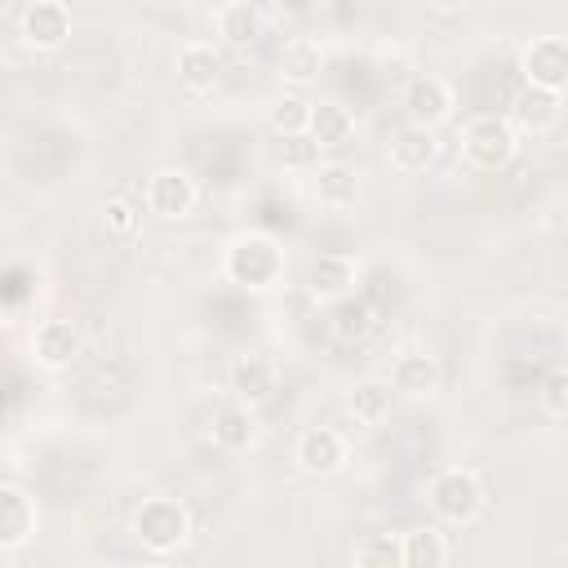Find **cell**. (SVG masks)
Masks as SVG:
<instances>
[{
  "label": "cell",
  "instance_id": "cell-1",
  "mask_svg": "<svg viewBox=\"0 0 568 568\" xmlns=\"http://www.w3.org/2000/svg\"><path fill=\"white\" fill-rule=\"evenodd\" d=\"M462 151L475 169H501L515 155V129L501 115H475L462 129Z\"/></svg>",
  "mask_w": 568,
  "mask_h": 568
},
{
  "label": "cell",
  "instance_id": "cell-28",
  "mask_svg": "<svg viewBox=\"0 0 568 568\" xmlns=\"http://www.w3.org/2000/svg\"><path fill=\"white\" fill-rule=\"evenodd\" d=\"M541 404H546L550 417H564V408H568V373H564V368H550V373H546V382H541Z\"/></svg>",
  "mask_w": 568,
  "mask_h": 568
},
{
  "label": "cell",
  "instance_id": "cell-32",
  "mask_svg": "<svg viewBox=\"0 0 568 568\" xmlns=\"http://www.w3.org/2000/svg\"><path fill=\"white\" fill-rule=\"evenodd\" d=\"M430 4H435V9H444V13H448V9H462V4H466V0H430Z\"/></svg>",
  "mask_w": 568,
  "mask_h": 568
},
{
  "label": "cell",
  "instance_id": "cell-19",
  "mask_svg": "<svg viewBox=\"0 0 568 568\" xmlns=\"http://www.w3.org/2000/svg\"><path fill=\"white\" fill-rule=\"evenodd\" d=\"M257 31H262V18H257L253 4H226V9L217 13V36H222L226 44H253Z\"/></svg>",
  "mask_w": 568,
  "mask_h": 568
},
{
  "label": "cell",
  "instance_id": "cell-18",
  "mask_svg": "<svg viewBox=\"0 0 568 568\" xmlns=\"http://www.w3.org/2000/svg\"><path fill=\"white\" fill-rule=\"evenodd\" d=\"M346 408L355 413L359 426H377V422L390 413V386H386V382H364V386L351 390Z\"/></svg>",
  "mask_w": 568,
  "mask_h": 568
},
{
  "label": "cell",
  "instance_id": "cell-31",
  "mask_svg": "<svg viewBox=\"0 0 568 568\" xmlns=\"http://www.w3.org/2000/svg\"><path fill=\"white\" fill-rule=\"evenodd\" d=\"M315 0H280V9H288V13H306Z\"/></svg>",
  "mask_w": 568,
  "mask_h": 568
},
{
  "label": "cell",
  "instance_id": "cell-24",
  "mask_svg": "<svg viewBox=\"0 0 568 568\" xmlns=\"http://www.w3.org/2000/svg\"><path fill=\"white\" fill-rule=\"evenodd\" d=\"M213 435H217V444H226V448H248V439H253L248 413H244V408H222Z\"/></svg>",
  "mask_w": 568,
  "mask_h": 568
},
{
  "label": "cell",
  "instance_id": "cell-5",
  "mask_svg": "<svg viewBox=\"0 0 568 568\" xmlns=\"http://www.w3.org/2000/svg\"><path fill=\"white\" fill-rule=\"evenodd\" d=\"M22 31H27V40L36 49H58L67 40V31H71V13H67L62 0H36L27 9V18H22Z\"/></svg>",
  "mask_w": 568,
  "mask_h": 568
},
{
  "label": "cell",
  "instance_id": "cell-26",
  "mask_svg": "<svg viewBox=\"0 0 568 568\" xmlns=\"http://www.w3.org/2000/svg\"><path fill=\"white\" fill-rule=\"evenodd\" d=\"M306 115H311V106H306L302 98H284V102H275V111H271V129L284 133V138L306 133Z\"/></svg>",
  "mask_w": 568,
  "mask_h": 568
},
{
  "label": "cell",
  "instance_id": "cell-29",
  "mask_svg": "<svg viewBox=\"0 0 568 568\" xmlns=\"http://www.w3.org/2000/svg\"><path fill=\"white\" fill-rule=\"evenodd\" d=\"M106 226H111L115 235H133V226H138L133 204H129V200H111V204H106Z\"/></svg>",
  "mask_w": 568,
  "mask_h": 568
},
{
  "label": "cell",
  "instance_id": "cell-13",
  "mask_svg": "<svg viewBox=\"0 0 568 568\" xmlns=\"http://www.w3.org/2000/svg\"><path fill=\"white\" fill-rule=\"evenodd\" d=\"M275 271V248L266 244V240H240L235 248H231V275L235 280H248V284H257V280H266Z\"/></svg>",
  "mask_w": 568,
  "mask_h": 568
},
{
  "label": "cell",
  "instance_id": "cell-30",
  "mask_svg": "<svg viewBox=\"0 0 568 568\" xmlns=\"http://www.w3.org/2000/svg\"><path fill=\"white\" fill-rule=\"evenodd\" d=\"M315 151H320V146H315L306 133H293V138H284V160H288V164H306Z\"/></svg>",
  "mask_w": 568,
  "mask_h": 568
},
{
  "label": "cell",
  "instance_id": "cell-9",
  "mask_svg": "<svg viewBox=\"0 0 568 568\" xmlns=\"http://www.w3.org/2000/svg\"><path fill=\"white\" fill-rule=\"evenodd\" d=\"M342 457H346V444H342V435L328 430V426L306 430V435L297 439V462H302V470H311V475H328V470H337Z\"/></svg>",
  "mask_w": 568,
  "mask_h": 568
},
{
  "label": "cell",
  "instance_id": "cell-27",
  "mask_svg": "<svg viewBox=\"0 0 568 568\" xmlns=\"http://www.w3.org/2000/svg\"><path fill=\"white\" fill-rule=\"evenodd\" d=\"M27 528V506L13 488H0V537H22Z\"/></svg>",
  "mask_w": 568,
  "mask_h": 568
},
{
  "label": "cell",
  "instance_id": "cell-10",
  "mask_svg": "<svg viewBox=\"0 0 568 568\" xmlns=\"http://www.w3.org/2000/svg\"><path fill=\"white\" fill-rule=\"evenodd\" d=\"M191 200H195V186H191V178L186 173H155L151 178V186H146V204H151V213H160V217H182L186 209H191Z\"/></svg>",
  "mask_w": 568,
  "mask_h": 568
},
{
  "label": "cell",
  "instance_id": "cell-20",
  "mask_svg": "<svg viewBox=\"0 0 568 568\" xmlns=\"http://www.w3.org/2000/svg\"><path fill=\"white\" fill-rule=\"evenodd\" d=\"M178 75L191 89H209L217 80V53H213V44H186L178 53Z\"/></svg>",
  "mask_w": 568,
  "mask_h": 568
},
{
  "label": "cell",
  "instance_id": "cell-7",
  "mask_svg": "<svg viewBox=\"0 0 568 568\" xmlns=\"http://www.w3.org/2000/svg\"><path fill=\"white\" fill-rule=\"evenodd\" d=\"M231 390H235V399H240L244 408L266 404L271 390H275V368H271V359H266V355H244V359H235V368H231Z\"/></svg>",
  "mask_w": 568,
  "mask_h": 568
},
{
  "label": "cell",
  "instance_id": "cell-3",
  "mask_svg": "<svg viewBox=\"0 0 568 568\" xmlns=\"http://www.w3.org/2000/svg\"><path fill=\"white\" fill-rule=\"evenodd\" d=\"M430 501H435V510L444 515V519H453V524H466V519H475L479 515V484H475V475L470 470H444L435 484H430Z\"/></svg>",
  "mask_w": 568,
  "mask_h": 568
},
{
  "label": "cell",
  "instance_id": "cell-23",
  "mask_svg": "<svg viewBox=\"0 0 568 568\" xmlns=\"http://www.w3.org/2000/svg\"><path fill=\"white\" fill-rule=\"evenodd\" d=\"M368 324H373V320H368V306H364V302H355V297H342V302H337V311H333V320H328L333 337H337V342H346V346H351V342H359V337L368 333Z\"/></svg>",
  "mask_w": 568,
  "mask_h": 568
},
{
  "label": "cell",
  "instance_id": "cell-17",
  "mask_svg": "<svg viewBox=\"0 0 568 568\" xmlns=\"http://www.w3.org/2000/svg\"><path fill=\"white\" fill-rule=\"evenodd\" d=\"M515 115H519V124H528L532 133H546V129L559 120V93H550V89H528V93H519Z\"/></svg>",
  "mask_w": 568,
  "mask_h": 568
},
{
  "label": "cell",
  "instance_id": "cell-11",
  "mask_svg": "<svg viewBox=\"0 0 568 568\" xmlns=\"http://www.w3.org/2000/svg\"><path fill=\"white\" fill-rule=\"evenodd\" d=\"M351 111L346 106H337V102H320V106H311V115H306V133H311V142L315 146H342L346 138H351Z\"/></svg>",
  "mask_w": 568,
  "mask_h": 568
},
{
  "label": "cell",
  "instance_id": "cell-12",
  "mask_svg": "<svg viewBox=\"0 0 568 568\" xmlns=\"http://www.w3.org/2000/svg\"><path fill=\"white\" fill-rule=\"evenodd\" d=\"M75 351H80V337H75V328H71V324L49 320V324H40V328H36V355H40V364L62 368V364H71V359H75Z\"/></svg>",
  "mask_w": 568,
  "mask_h": 568
},
{
  "label": "cell",
  "instance_id": "cell-14",
  "mask_svg": "<svg viewBox=\"0 0 568 568\" xmlns=\"http://www.w3.org/2000/svg\"><path fill=\"white\" fill-rule=\"evenodd\" d=\"M448 559V546H444V537L435 532V528H413V532H404V541H399V564H408V568H439Z\"/></svg>",
  "mask_w": 568,
  "mask_h": 568
},
{
  "label": "cell",
  "instance_id": "cell-15",
  "mask_svg": "<svg viewBox=\"0 0 568 568\" xmlns=\"http://www.w3.org/2000/svg\"><path fill=\"white\" fill-rule=\"evenodd\" d=\"M430 155H435V142H430L426 129H404V133L390 142V164H395L399 173H422V169L430 164Z\"/></svg>",
  "mask_w": 568,
  "mask_h": 568
},
{
  "label": "cell",
  "instance_id": "cell-4",
  "mask_svg": "<svg viewBox=\"0 0 568 568\" xmlns=\"http://www.w3.org/2000/svg\"><path fill=\"white\" fill-rule=\"evenodd\" d=\"M524 75L532 80V89H550L559 93L564 80H568V44L559 36H546V40H532L524 49Z\"/></svg>",
  "mask_w": 568,
  "mask_h": 568
},
{
  "label": "cell",
  "instance_id": "cell-6",
  "mask_svg": "<svg viewBox=\"0 0 568 568\" xmlns=\"http://www.w3.org/2000/svg\"><path fill=\"white\" fill-rule=\"evenodd\" d=\"M404 106H408V120L426 129V124H439V120L448 115L453 93H448V84H444L439 75H417V80L408 84V93H404Z\"/></svg>",
  "mask_w": 568,
  "mask_h": 568
},
{
  "label": "cell",
  "instance_id": "cell-16",
  "mask_svg": "<svg viewBox=\"0 0 568 568\" xmlns=\"http://www.w3.org/2000/svg\"><path fill=\"white\" fill-rule=\"evenodd\" d=\"M315 195H320L324 209H351L355 195H359V182H355V173L346 164H328L315 178Z\"/></svg>",
  "mask_w": 568,
  "mask_h": 568
},
{
  "label": "cell",
  "instance_id": "cell-25",
  "mask_svg": "<svg viewBox=\"0 0 568 568\" xmlns=\"http://www.w3.org/2000/svg\"><path fill=\"white\" fill-rule=\"evenodd\" d=\"M355 564L359 568H395L399 564V541L395 537H364L355 546Z\"/></svg>",
  "mask_w": 568,
  "mask_h": 568
},
{
  "label": "cell",
  "instance_id": "cell-22",
  "mask_svg": "<svg viewBox=\"0 0 568 568\" xmlns=\"http://www.w3.org/2000/svg\"><path fill=\"white\" fill-rule=\"evenodd\" d=\"M320 67H324V53H320L315 40H288L284 53H280V71H284L288 80H297V84L311 80Z\"/></svg>",
  "mask_w": 568,
  "mask_h": 568
},
{
  "label": "cell",
  "instance_id": "cell-8",
  "mask_svg": "<svg viewBox=\"0 0 568 568\" xmlns=\"http://www.w3.org/2000/svg\"><path fill=\"white\" fill-rule=\"evenodd\" d=\"M355 284V266L342 257V253H320L311 266H306V288L324 302L333 297H346V288Z\"/></svg>",
  "mask_w": 568,
  "mask_h": 568
},
{
  "label": "cell",
  "instance_id": "cell-2",
  "mask_svg": "<svg viewBox=\"0 0 568 568\" xmlns=\"http://www.w3.org/2000/svg\"><path fill=\"white\" fill-rule=\"evenodd\" d=\"M133 528H138V537H142L151 550H173V546L186 537V510H182L178 501H169V497H151V501L138 510Z\"/></svg>",
  "mask_w": 568,
  "mask_h": 568
},
{
  "label": "cell",
  "instance_id": "cell-21",
  "mask_svg": "<svg viewBox=\"0 0 568 568\" xmlns=\"http://www.w3.org/2000/svg\"><path fill=\"white\" fill-rule=\"evenodd\" d=\"M435 377H439V368H435L430 355H404V359L390 368V386H395V390H408V395L430 390Z\"/></svg>",
  "mask_w": 568,
  "mask_h": 568
}]
</instances>
